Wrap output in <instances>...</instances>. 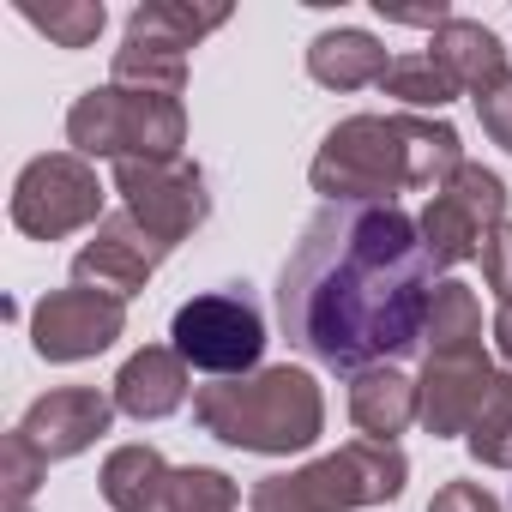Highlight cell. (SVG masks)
I'll return each instance as SVG.
<instances>
[{
    "mask_svg": "<svg viewBox=\"0 0 512 512\" xmlns=\"http://www.w3.org/2000/svg\"><path fill=\"white\" fill-rule=\"evenodd\" d=\"M434 260L404 205H320L278 278L284 338L338 374H368L422 344Z\"/></svg>",
    "mask_w": 512,
    "mask_h": 512,
    "instance_id": "cell-1",
    "label": "cell"
},
{
    "mask_svg": "<svg viewBox=\"0 0 512 512\" xmlns=\"http://www.w3.org/2000/svg\"><path fill=\"white\" fill-rule=\"evenodd\" d=\"M464 169V145L452 121L428 115H350L326 133L308 163L314 193L326 205H398V193L446 187Z\"/></svg>",
    "mask_w": 512,
    "mask_h": 512,
    "instance_id": "cell-2",
    "label": "cell"
},
{
    "mask_svg": "<svg viewBox=\"0 0 512 512\" xmlns=\"http://www.w3.org/2000/svg\"><path fill=\"white\" fill-rule=\"evenodd\" d=\"M193 422L235 452H308L326 434V392L308 368H253L241 380H211L193 392Z\"/></svg>",
    "mask_w": 512,
    "mask_h": 512,
    "instance_id": "cell-3",
    "label": "cell"
},
{
    "mask_svg": "<svg viewBox=\"0 0 512 512\" xmlns=\"http://www.w3.org/2000/svg\"><path fill=\"white\" fill-rule=\"evenodd\" d=\"M404 482H410V458L398 446L350 440L290 476H260L247 506L253 512H362V506L398 500Z\"/></svg>",
    "mask_w": 512,
    "mask_h": 512,
    "instance_id": "cell-4",
    "label": "cell"
},
{
    "mask_svg": "<svg viewBox=\"0 0 512 512\" xmlns=\"http://www.w3.org/2000/svg\"><path fill=\"white\" fill-rule=\"evenodd\" d=\"M67 145L91 163H145V157H181L187 145V109L181 97H157V91H133V85H103L85 91L67 109Z\"/></svg>",
    "mask_w": 512,
    "mask_h": 512,
    "instance_id": "cell-5",
    "label": "cell"
},
{
    "mask_svg": "<svg viewBox=\"0 0 512 512\" xmlns=\"http://www.w3.org/2000/svg\"><path fill=\"white\" fill-rule=\"evenodd\" d=\"M169 338H175L169 350L187 368L217 374V380H241L266 356V314L241 290H211V296H193V302L175 308Z\"/></svg>",
    "mask_w": 512,
    "mask_h": 512,
    "instance_id": "cell-6",
    "label": "cell"
},
{
    "mask_svg": "<svg viewBox=\"0 0 512 512\" xmlns=\"http://www.w3.org/2000/svg\"><path fill=\"white\" fill-rule=\"evenodd\" d=\"M103 223V181L79 151L31 157L13 181V229L31 241H61Z\"/></svg>",
    "mask_w": 512,
    "mask_h": 512,
    "instance_id": "cell-7",
    "label": "cell"
},
{
    "mask_svg": "<svg viewBox=\"0 0 512 512\" xmlns=\"http://www.w3.org/2000/svg\"><path fill=\"white\" fill-rule=\"evenodd\" d=\"M500 223H506V181H500L494 169H482V163H464L446 187H434L428 211L416 217L434 272L476 260L482 241H488Z\"/></svg>",
    "mask_w": 512,
    "mask_h": 512,
    "instance_id": "cell-8",
    "label": "cell"
},
{
    "mask_svg": "<svg viewBox=\"0 0 512 512\" xmlns=\"http://www.w3.org/2000/svg\"><path fill=\"white\" fill-rule=\"evenodd\" d=\"M115 193L121 211L151 229L163 247L187 241L205 217H211V193H205V169L193 157H145V163H115Z\"/></svg>",
    "mask_w": 512,
    "mask_h": 512,
    "instance_id": "cell-9",
    "label": "cell"
},
{
    "mask_svg": "<svg viewBox=\"0 0 512 512\" xmlns=\"http://www.w3.org/2000/svg\"><path fill=\"white\" fill-rule=\"evenodd\" d=\"M127 332V302L103 296V290H49L31 314V344L43 362H91L103 356L115 338Z\"/></svg>",
    "mask_w": 512,
    "mask_h": 512,
    "instance_id": "cell-10",
    "label": "cell"
},
{
    "mask_svg": "<svg viewBox=\"0 0 512 512\" xmlns=\"http://www.w3.org/2000/svg\"><path fill=\"white\" fill-rule=\"evenodd\" d=\"M163 260H169V247H163L151 229H139L127 211H115V217H103V223L91 229V241L73 253V284L127 302V296H139V290L151 284V272H157Z\"/></svg>",
    "mask_w": 512,
    "mask_h": 512,
    "instance_id": "cell-11",
    "label": "cell"
},
{
    "mask_svg": "<svg viewBox=\"0 0 512 512\" xmlns=\"http://www.w3.org/2000/svg\"><path fill=\"white\" fill-rule=\"evenodd\" d=\"M109 422H115V398H103L97 386H55L49 398H37L19 416L13 434L43 464H61V458H79L85 446H97V434H109Z\"/></svg>",
    "mask_w": 512,
    "mask_h": 512,
    "instance_id": "cell-12",
    "label": "cell"
},
{
    "mask_svg": "<svg viewBox=\"0 0 512 512\" xmlns=\"http://www.w3.org/2000/svg\"><path fill=\"white\" fill-rule=\"evenodd\" d=\"M494 362L488 356H428L422 380H416V422L434 440L470 434V422L482 416L488 392H494Z\"/></svg>",
    "mask_w": 512,
    "mask_h": 512,
    "instance_id": "cell-13",
    "label": "cell"
},
{
    "mask_svg": "<svg viewBox=\"0 0 512 512\" xmlns=\"http://www.w3.org/2000/svg\"><path fill=\"white\" fill-rule=\"evenodd\" d=\"M187 404V362L163 344H145L115 374V410L133 422H163Z\"/></svg>",
    "mask_w": 512,
    "mask_h": 512,
    "instance_id": "cell-14",
    "label": "cell"
},
{
    "mask_svg": "<svg viewBox=\"0 0 512 512\" xmlns=\"http://www.w3.org/2000/svg\"><path fill=\"white\" fill-rule=\"evenodd\" d=\"M428 55L446 67V79H452L464 97H488L494 85L512 79V67H506V43H500L482 19H452V25H440L434 43H428Z\"/></svg>",
    "mask_w": 512,
    "mask_h": 512,
    "instance_id": "cell-15",
    "label": "cell"
},
{
    "mask_svg": "<svg viewBox=\"0 0 512 512\" xmlns=\"http://www.w3.org/2000/svg\"><path fill=\"white\" fill-rule=\"evenodd\" d=\"M308 73L326 91H368L392 73V55L380 49V37L356 31V25H338V31H320L308 43Z\"/></svg>",
    "mask_w": 512,
    "mask_h": 512,
    "instance_id": "cell-16",
    "label": "cell"
},
{
    "mask_svg": "<svg viewBox=\"0 0 512 512\" xmlns=\"http://www.w3.org/2000/svg\"><path fill=\"white\" fill-rule=\"evenodd\" d=\"M350 422L362 428V440L374 446H398V434L416 422V380L386 368H368L350 380Z\"/></svg>",
    "mask_w": 512,
    "mask_h": 512,
    "instance_id": "cell-17",
    "label": "cell"
},
{
    "mask_svg": "<svg viewBox=\"0 0 512 512\" xmlns=\"http://www.w3.org/2000/svg\"><path fill=\"white\" fill-rule=\"evenodd\" d=\"M422 344H428V356H482V302L470 284H458V278L434 284Z\"/></svg>",
    "mask_w": 512,
    "mask_h": 512,
    "instance_id": "cell-18",
    "label": "cell"
},
{
    "mask_svg": "<svg viewBox=\"0 0 512 512\" xmlns=\"http://www.w3.org/2000/svg\"><path fill=\"white\" fill-rule=\"evenodd\" d=\"M229 25V7H187V0H145V7H133L127 19V37L139 43H163L175 55H187L193 43H205L211 31Z\"/></svg>",
    "mask_w": 512,
    "mask_h": 512,
    "instance_id": "cell-19",
    "label": "cell"
},
{
    "mask_svg": "<svg viewBox=\"0 0 512 512\" xmlns=\"http://www.w3.org/2000/svg\"><path fill=\"white\" fill-rule=\"evenodd\" d=\"M235 506H241V488H235V476H223V470H205V464L163 470L157 494L145 500V512H235Z\"/></svg>",
    "mask_w": 512,
    "mask_h": 512,
    "instance_id": "cell-20",
    "label": "cell"
},
{
    "mask_svg": "<svg viewBox=\"0 0 512 512\" xmlns=\"http://www.w3.org/2000/svg\"><path fill=\"white\" fill-rule=\"evenodd\" d=\"M163 452L157 446H115L109 458H103V500L115 506V512H145V500L157 494V482H163Z\"/></svg>",
    "mask_w": 512,
    "mask_h": 512,
    "instance_id": "cell-21",
    "label": "cell"
},
{
    "mask_svg": "<svg viewBox=\"0 0 512 512\" xmlns=\"http://www.w3.org/2000/svg\"><path fill=\"white\" fill-rule=\"evenodd\" d=\"M19 19L31 31H43L55 49H91L109 25L103 0H49V7H37V0H19Z\"/></svg>",
    "mask_w": 512,
    "mask_h": 512,
    "instance_id": "cell-22",
    "label": "cell"
},
{
    "mask_svg": "<svg viewBox=\"0 0 512 512\" xmlns=\"http://www.w3.org/2000/svg\"><path fill=\"white\" fill-rule=\"evenodd\" d=\"M115 85L157 91V97H181V85H187V55H175V49H163V43L121 37V49H115Z\"/></svg>",
    "mask_w": 512,
    "mask_h": 512,
    "instance_id": "cell-23",
    "label": "cell"
},
{
    "mask_svg": "<svg viewBox=\"0 0 512 512\" xmlns=\"http://www.w3.org/2000/svg\"><path fill=\"white\" fill-rule=\"evenodd\" d=\"M464 446H470V458L482 470H512V374L494 380V392H488L482 416L470 422Z\"/></svg>",
    "mask_w": 512,
    "mask_h": 512,
    "instance_id": "cell-24",
    "label": "cell"
},
{
    "mask_svg": "<svg viewBox=\"0 0 512 512\" xmlns=\"http://www.w3.org/2000/svg\"><path fill=\"white\" fill-rule=\"evenodd\" d=\"M380 91L398 97L404 109H446V103L458 97V85L446 79V67H440L434 55H398L392 73L380 79Z\"/></svg>",
    "mask_w": 512,
    "mask_h": 512,
    "instance_id": "cell-25",
    "label": "cell"
},
{
    "mask_svg": "<svg viewBox=\"0 0 512 512\" xmlns=\"http://www.w3.org/2000/svg\"><path fill=\"white\" fill-rule=\"evenodd\" d=\"M43 470H49V464H43L19 434H7V446H0V482H7V512H25V506H31V494H37Z\"/></svg>",
    "mask_w": 512,
    "mask_h": 512,
    "instance_id": "cell-26",
    "label": "cell"
},
{
    "mask_svg": "<svg viewBox=\"0 0 512 512\" xmlns=\"http://www.w3.org/2000/svg\"><path fill=\"white\" fill-rule=\"evenodd\" d=\"M482 278H488V290L500 296V302H512V223H500L488 241H482Z\"/></svg>",
    "mask_w": 512,
    "mask_h": 512,
    "instance_id": "cell-27",
    "label": "cell"
},
{
    "mask_svg": "<svg viewBox=\"0 0 512 512\" xmlns=\"http://www.w3.org/2000/svg\"><path fill=\"white\" fill-rule=\"evenodd\" d=\"M476 115H482V133H488L494 145H506V151H512V79H506V85H494L488 97H476Z\"/></svg>",
    "mask_w": 512,
    "mask_h": 512,
    "instance_id": "cell-28",
    "label": "cell"
},
{
    "mask_svg": "<svg viewBox=\"0 0 512 512\" xmlns=\"http://www.w3.org/2000/svg\"><path fill=\"white\" fill-rule=\"evenodd\" d=\"M428 512H500V500H494L482 482H446V488L428 500Z\"/></svg>",
    "mask_w": 512,
    "mask_h": 512,
    "instance_id": "cell-29",
    "label": "cell"
},
{
    "mask_svg": "<svg viewBox=\"0 0 512 512\" xmlns=\"http://www.w3.org/2000/svg\"><path fill=\"white\" fill-rule=\"evenodd\" d=\"M374 7H380L386 25H416V31H440V25H452V13L440 7V0H434V7H386V0H374Z\"/></svg>",
    "mask_w": 512,
    "mask_h": 512,
    "instance_id": "cell-30",
    "label": "cell"
},
{
    "mask_svg": "<svg viewBox=\"0 0 512 512\" xmlns=\"http://www.w3.org/2000/svg\"><path fill=\"white\" fill-rule=\"evenodd\" d=\"M494 350L512 362V302H500V314H494Z\"/></svg>",
    "mask_w": 512,
    "mask_h": 512,
    "instance_id": "cell-31",
    "label": "cell"
},
{
    "mask_svg": "<svg viewBox=\"0 0 512 512\" xmlns=\"http://www.w3.org/2000/svg\"><path fill=\"white\" fill-rule=\"evenodd\" d=\"M25 512H31V506H25Z\"/></svg>",
    "mask_w": 512,
    "mask_h": 512,
    "instance_id": "cell-32",
    "label": "cell"
}]
</instances>
